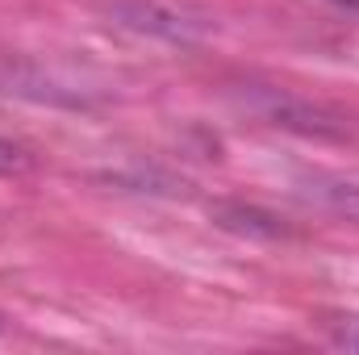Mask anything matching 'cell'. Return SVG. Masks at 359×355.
Here are the masks:
<instances>
[{
    "label": "cell",
    "mask_w": 359,
    "mask_h": 355,
    "mask_svg": "<svg viewBox=\"0 0 359 355\" xmlns=\"http://www.w3.org/2000/svg\"><path fill=\"white\" fill-rule=\"evenodd\" d=\"M334 201L347 209V213H359V188H347V192H334Z\"/></svg>",
    "instance_id": "cell-1"
},
{
    "label": "cell",
    "mask_w": 359,
    "mask_h": 355,
    "mask_svg": "<svg viewBox=\"0 0 359 355\" xmlns=\"http://www.w3.org/2000/svg\"><path fill=\"white\" fill-rule=\"evenodd\" d=\"M339 4H359V0H339Z\"/></svg>",
    "instance_id": "cell-2"
}]
</instances>
